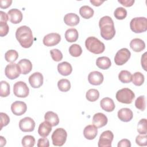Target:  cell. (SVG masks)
Here are the masks:
<instances>
[{
  "label": "cell",
  "instance_id": "836d02e7",
  "mask_svg": "<svg viewBox=\"0 0 147 147\" xmlns=\"http://www.w3.org/2000/svg\"><path fill=\"white\" fill-rule=\"evenodd\" d=\"M18 57V52L14 49L7 51L5 54V59L7 62L13 63Z\"/></svg>",
  "mask_w": 147,
  "mask_h": 147
},
{
  "label": "cell",
  "instance_id": "7dc6e473",
  "mask_svg": "<svg viewBox=\"0 0 147 147\" xmlns=\"http://www.w3.org/2000/svg\"><path fill=\"white\" fill-rule=\"evenodd\" d=\"M12 3L11 0H1L0 7L2 9H6L9 7Z\"/></svg>",
  "mask_w": 147,
  "mask_h": 147
},
{
  "label": "cell",
  "instance_id": "d6a6232c",
  "mask_svg": "<svg viewBox=\"0 0 147 147\" xmlns=\"http://www.w3.org/2000/svg\"><path fill=\"white\" fill-rule=\"evenodd\" d=\"M57 87L60 91L62 92H67L71 88V83L67 79H62L58 81Z\"/></svg>",
  "mask_w": 147,
  "mask_h": 147
},
{
  "label": "cell",
  "instance_id": "7a4b0ae2",
  "mask_svg": "<svg viewBox=\"0 0 147 147\" xmlns=\"http://www.w3.org/2000/svg\"><path fill=\"white\" fill-rule=\"evenodd\" d=\"M16 37L20 45L25 48H30L33 43V36L32 30L26 25L21 26L16 32Z\"/></svg>",
  "mask_w": 147,
  "mask_h": 147
},
{
  "label": "cell",
  "instance_id": "ffe728a7",
  "mask_svg": "<svg viewBox=\"0 0 147 147\" xmlns=\"http://www.w3.org/2000/svg\"><path fill=\"white\" fill-rule=\"evenodd\" d=\"M64 23L70 26L77 25L80 21L79 17L75 13H71L66 14L64 17Z\"/></svg>",
  "mask_w": 147,
  "mask_h": 147
},
{
  "label": "cell",
  "instance_id": "f1b7e54d",
  "mask_svg": "<svg viewBox=\"0 0 147 147\" xmlns=\"http://www.w3.org/2000/svg\"><path fill=\"white\" fill-rule=\"evenodd\" d=\"M94 10L87 5L82 6L79 9V13L80 16L85 19H89L94 15Z\"/></svg>",
  "mask_w": 147,
  "mask_h": 147
},
{
  "label": "cell",
  "instance_id": "f6af8a7d",
  "mask_svg": "<svg viewBox=\"0 0 147 147\" xmlns=\"http://www.w3.org/2000/svg\"><path fill=\"white\" fill-rule=\"evenodd\" d=\"M49 140L44 137L43 138L38 139L37 141V146L38 147H49Z\"/></svg>",
  "mask_w": 147,
  "mask_h": 147
},
{
  "label": "cell",
  "instance_id": "8992f818",
  "mask_svg": "<svg viewBox=\"0 0 147 147\" xmlns=\"http://www.w3.org/2000/svg\"><path fill=\"white\" fill-rule=\"evenodd\" d=\"M67 133L64 129L57 128L52 133L51 138L53 145L57 146H63L67 140Z\"/></svg>",
  "mask_w": 147,
  "mask_h": 147
},
{
  "label": "cell",
  "instance_id": "d6986e66",
  "mask_svg": "<svg viewBox=\"0 0 147 147\" xmlns=\"http://www.w3.org/2000/svg\"><path fill=\"white\" fill-rule=\"evenodd\" d=\"M98 134L97 127L94 125H89L86 126L83 130L84 137L87 140L94 139Z\"/></svg>",
  "mask_w": 147,
  "mask_h": 147
},
{
  "label": "cell",
  "instance_id": "e575fe53",
  "mask_svg": "<svg viewBox=\"0 0 147 147\" xmlns=\"http://www.w3.org/2000/svg\"><path fill=\"white\" fill-rule=\"evenodd\" d=\"M69 53L72 56L79 57L82 53V49L79 45L74 44L69 47Z\"/></svg>",
  "mask_w": 147,
  "mask_h": 147
},
{
  "label": "cell",
  "instance_id": "f35d334b",
  "mask_svg": "<svg viewBox=\"0 0 147 147\" xmlns=\"http://www.w3.org/2000/svg\"><path fill=\"white\" fill-rule=\"evenodd\" d=\"M135 106L137 109L144 111L146 108V102L145 96L141 95L138 96L135 101Z\"/></svg>",
  "mask_w": 147,
  "mask_h": 147
},
{
  "label": "cell",
  "instance_id": "681fc988",
  "mask_svg": "<svg viewBox=\"0 0 147 147\" xmlns=\"http://www.w3.org/2000/svg\"><path fill=\"white\" fill-rule=\"evenodd\" d=\"M0 15H1V18H0V22H7V21L9 20V16L8 14H6L5 12L3 11H0Z\"/></svg>",
  "mask_w": 147,
  "mask_h": 147
},
{
  "label": "cell",
  "instance_id": "bcb514c9",
  "mask_svg": "<svg viewBox=\"0 0 147 147\" xmlns=\"http://www.w3.org/2000/svg\"><path fill=\"white\" fill-rule=\"evenodd\" d=\"M118 147H130V141L127 139H122L119 141L118 144Z\"/></svg>",
  "mask_w": 147,
  "mask_h": 147
},
{
  "label": "cell",
  "instance_id": "2e32d148",
  "mask_svg": "<svg viewBox=\"0 0 147 147\" xmlns=\"http://www.w3.org/2000/svg\"><path fill=\"white\" fill-rule=\"evenodd\" d=\"M107 117L102 113H96L92 117V123L97 128L105 126L107 123Z\"/></svg>",
  "mask_w": 147,
  "mask_h": 147
},
{
  "label": "cell",
  "instance_id": "ac0fdd59",
  "mask_svg": "<svg viewBox=\"0 0 147 147\" xmlns=\"http://www.w3.org/2000/svg\"><path fill=\"white\" fill-rule=\"evenodd\" d=\"M118 118L123 122H129L130 121L133 117V114L132 111L129 108H122L118 111Z\"/></svg>",
  "mask_w": 147,
  "mask_h": 147
},
{
  "label": "cell",
  "instance_id": "d4e9b609",
  "mask_svg": "<svg viewBox=\"0 0 147 147\" xmlns=\"http://www.w3.org/2000/svg\"><path fill=\"white\" fill-rule=\"evenodd\" d=\"M58 72L63 76H68L72 71V67L70 63L67 61H63L57 65Z\"/></svg>",
  "mask_w": 147,
  "mask_h": 147
},
{
  "label": "cell",
  "instance_id": "b9f144b4",
  "mask_svg": "<svg viewBox=\"0 0 147 147\" xmlns=\"http://www.w3.org/2000/svg\"><path fill=\"white\" fill-rule=\"evenodd\" d=\"M136 144L141 146L147 145V136L146 134L138 135L136 138Z\"/></svg>",
  "mask_w": 147,
  "mask_h": 147
},
{
  "label": "cell",
  "instance_id": "30bf717a",
  "mask_svg": "<svg viewBox=\"0 0 147 147\" xmlns=\"http://www.w3.org/2000/svg\"><path fill=\"white\" fill-rule=\"evenodd\" d=\"M114 134L110 130L103 131L100 136L98 145L99 147H111Z\"/></svg>",
  "mask_w": 147,
  "mask_h": 147
},
{
  "label": "cell",
  "instance_id": "6da1fadb",
  "mask_svg": "<svg viewBox=\"0 0 147 147\" xmlns=\"http://www.w3.org/2000/svg\"><path fill=\"white\" fill-rule=\"evenodd\" d=\"M100 35L106 40L112 39L115 34V29L112 18L107 16L102 17L99 21Z\"/></svg>",
  "mask_w": 147,
  "mask_h": 147
},
{
  "label": "cell",
  "instance_id": "cb8c5ba5",
  "mask_svg": "<svg viewBox=\"0 0 147 147\" xmlns=\"http://www.w3.org/2000/svg\"><path fill=\"white\" fill-rule=\"evenodd\" d=\"M52 130V125L47 121L41 122L38 129V133L42 137H47Z\"/></svg>",
  "mask_w": 147,
  "mask_h": 147
},
{
  "label": "cell",
  "instance_id": "4fadbf2b",
  "mask_svg": "<svg viewBox=\"0 0 147 147\" xmlns=\"http://www.w3.org/2000/svg\"><path fill=\"white\" fill-rule=\"evenodd\" d=\"M44 78L40 72H36L29 77V82L32 87L37 88L40 87L43 84Z\"/></svg>",
  "mask_w": 147,
  "mask_h": 147
},
{
  "label": "cell",
  "instance_id": "74e56055",
  "mask_svg": "<svg viewBox=\"0 0 147 147\" xmlns=\"http://www.w3.org/2000/svg\"><path fill=\"white\" fill-rule=\"evenodd\" d=\"M114 15L117 20H123L127 16V11L122 7H118L115 10Z\"/></svg>",
  "mask_w": 147,
  "mask_h": 147
},
{
  "label": "cell",
  "instance_id": "277c9868",
  "mask_svg": "<svg viewBox=\"0 0 147 147\" xmlns=\"http://www.w3.org/2000/svg\"><path fill=\"white\" fill-rule=\"evenodd\" d=\"M131 30L136 33H141L147 30V19L144 17H135L130 22Z\"/></svg>",
  "mask_w": 147,
  "mask_h": 147
},
{
  "label": "cell",
  "instance_id": "603a6c76",
  "mask_svg": "<svg viewBox=\"0 0 147 147\" xmlns=\"http://www.w3.org/2000/svg\"><path fill=\"white\" fill-rule=\"evenodd\" d=\"M130 47L133 51L140 52L145 48V44L142 40L136 38L131 40L130 42Z\"/></svg>",
  "mask_w": 147,
  "mask_h": 147
},
{
  "label": "cell",
  "instance_id": "83f0119b",
  "mask_svg": "<svg viewBox=\"0 0 147 147\" xmlns=\"http://www.w3.org/2000/svg\"><path fill=\"white\" fill-rule=\"evenodd\" d=\"M79 37L78 30L75 28H70L66 30L65 33V38L69 42H75Z\"/></svg>",
  "mask_w": 147,
  "mask_h": 147
},
{
  "label": "cell",
  "instance_id": "7bdbcfd3",
  "mask_svg": "<svg viewBox=\"0 0 147 147\" xmlns=\"http://www.w3.org/2000/svg\"><path fill=\"white\" fill-rule=\"evenodd\" d=\"M1 116V130L2 129L3 126H7L9 122H10V118L5 113L1 112L0 113Z\"/></svg>",
  "mask_w": 147,
  "mask_h": 147
},
{
  "label": "cell",
  "instance_id": "8fae6325",
  "mask_svg": "<svg viewBox=\"0 0 147 147\" xmlns=\"http://www.w3.org/2000/svg\"><path fill=\"white\" fill-rule=\"evenodd\" d=\"M19 127L24 132L32 131L35 127V122L30 117H25L20 121Z\"/></svg>",
  "mask_w": 147,
  "mask_h": 147
},
{
  "label": "cell",
  "instance_id": "ab89813d",
  "mask_svg": "<svg viewBox=\"0 0 147 147\" xmlns=\"http://www.w3.org/2000/svg\"><path fill=\"white\" fill-rule=\"evenodd\" d=\"M137 131L140 134H146V119L145 118L141 119L137 125Z\"/></svg>",
  "mask_w": 147,
  "mask_h": 147
},
{
  "label": "cell",
  "instance_id": "5bb4252c",
  "mask_svg": "<svg viewBox=\"0 0 147 147\" xmlns=\"http://www.w3.org/2000/svg\"><path fill=\"white\" fill-rule=\"evenodd\" d=\"M26 104L22 101H15L11 105V110L16 115H21L24 114L26 111Z\"/></svg>",
  "mask_w": 147,
  "mask_h": 147
},
{
  "label": "cell",
  "instance_id": "5b68a950",
  "mask_svg": "<svg viewBox=\"0 0 147 147\" xmlns=\"http://www.w3.org/2000/svg\"><path fill=\"white\" fill-rule=\"evenodd\" d=\"M115 97L117 100L121 103L130 104L135 97V94L130 89L123 88L117 92Z\"/></svg>",
  "mask_w": 147,
  "mask_h": 147
},
{
  "label": "cell",
  "instance_id": "e0dca14e",
  "mask_svg": "<svg viewBox=\"0 0 147 147\" xmlns=\"http://www.w3.org/2000/svg\"><path fill=\"white\" fill-rule=\"evenodd\" d=\"M10 21L14 24H17L20 23L23 18L22 12L17 9H11L7 12Z\"/></svg>",
  "mask_w": 147,
  "mask_h": 147
},
{
  "label": "cell",
  "instance_id": "ee69618b",
  "mask_svg": "<svg viewBox=\"0 0 147 147\" xmlns=\"http://www.w3.org/2000/svg\"><path fill=\"white\" fill-rule=\"evenodd\" d=\"M9 30V27L6 22H0V36L3 37L7 34Z\"/></svg>",
  "mask_w": 147,
  "mask_h": 147
},
{
  "label": "cell",
  "instance_id": "60d3db41",
  "mask_svg": "<svg viewBox=\"0 0 147 147\" xmlns=\"http://www.w3.org/2000/svg\"><path fill=\"white\" fill-rule=\"evenodd\" d=\"M50 53L52 59L55 61H60L63 59L61 52L57 49H53L50 51Z\"/></svg>",
  "mask_w": 147,
  "mask_h": 147
},
{
  "label": "cell",
  "instance_id": "9a60e30c",
  "mask_svg": "<svg viewBox=\"0 0 147 147\" xmlns=\"http://www.w3.org/2000/svg\"><path fill=\"white\" fill-rule=\"evenodd\" d=\"M104 79L103 74L99 71H92L91 72L88 76V82L94 86L100 85L102 83Z\"/></svg>",
  "mask_w": 147,
  "mask_h": 147
},
{
  "label": "cell",
  "instance_id": "f907efd6",
  "mask_svg": "<svg viewBox=\"0 0 147 147\" xmlns=\"http://www.w3.org/2000/svg\"><path fill=\"white\" fill-rule=\"evenodd\" d=\"M146 53H144V55L141 57V65L142 67L144 68L145 71H146Z\"/></svg>",
  "mask_w": 147,
  "mask_h": 147
},
{
  "label": "cell",
  "instance_id": "8d00e7d4",
  "mask_svg": "<svg viewBox=\"0 0 147 147\" xmlns=\"http://www.w3.org/2000/svg\"><path fill=\"white\" fill-rule=\"evenodd\" d=\"M35 138L33 136L27 135L22 139V145L24 147H33L35 144Z\"/></svg>",
  "mask_w": 147,
  "mask_h": 147
},
{
  "label": "cell",
  "instance_id": "c3c4849f",
  "mask_svg": "<svg viewBox=\"0 0 147 147\" xmlns=\"http://www.w3.org/2000/svg\"><path fill=\"white\" fill-rule=\"evenodd\" d=\"M118 1L125 7L131 6L134 3V0H118Z\"/></svg>",
  "mask_w": 147,
  "mask_h": 147
},
{
  "label": "cell",
  "instance_id": "1f68e13d",
  "mask_svg": "<svg viewBox=\"0 0 147 147\" xmlns=\"http://www.w3.org/2000/svg\"><path fill=\"white\" fill-rule=\"evenodd\" d=\"M144 80L145 78L144 75L140 72H136L132 75L131 81L135 86H141L144 83Z\"/></svg>",
  "mask_w": 147,
  "mask_h": 147
},
{
  "label": "cell",
  "instance_id": "52a82bcc",
  "mask_svg": "<svg viewBox=\"0 0 147 147\" xmlns=\"http://www.w3.org/2000/svg\"><path fill=\"white\" fill-rule=\"evenodd\" d=\"M13 93L19 98H26L29 93V89L26 83L22 81H19L13 86Z\"/></svg>",
  "mask_w": 147,
  "mask_h": 147
},
{
  "label": "cell",
  "instance_id": "484cf974",
  "mask_svg": "<svg viewBox=\"0 0 147 147\" xmlns=\"http://www.w3.org/2000/svg\"><path fill=\"white\" fill-rule=\"evenodd\" d=\"M44 119L45 121L49 122L52 126H57L59 123V118L58 115L57 114L51 111H47L45 114Z\"/></svg>",
  "mask_w": 147,
  "mask_h": 147
},
{
  "label": "cell",
  "instance_id": "3957f363",
  "mask_svg": "<svg viewBox=\"0 0 147 147\" xmlns=\"http://www.w3.org/2000/svg\"><path fill=\"white\" fill-rule=\"evenodd\" d=\"M85 46L88 51L94 54H100L105 49V44L97 38L91 36L85 41Z\"/></svg>",
  "mask_w": 147,
  "mask_h": 147
},
{
  "label": "cell",
  "instance_id": "4dcf8cb0",
  "mask_svg": "<svg viewBox=\"0 0 147 147\" xmlns=\"http://www.w3.org/2000/svg\"><path fill=\"white\" fill-rule=\"evenodd\" d=\"M86 99L90 102H95L99 97V92L98 90L91 88L87 91L86 94Z\"/></svg>",
  "mask_w": 147,
  "mask_h": 147
},
{
  "label": "cell",
  "instance_id": "816d5d0a",
  "mask_svg": "<svg viewBox=\"0 0 147 147\" xmlns=\"http://www.w3.org/2000/svg\"><path fill=\"white\" fill-rule=\"evenodd\" d=\"M104 2L105 1L101 0H90V2L95 6H99Z\"/></svg>",
  "mask_w": 147,
  "mask_h": 147
},
{
  "label": "cell",
  "instance_id": "4316f807",
  "mask_svg": "<svg viewBox=\"0 0 147 147\" xmlns=\"http://www.w3.org/2000/svg\"><path fill=\"white\" fill-rule=\"evenodd\" d=\"M96 64L97 67L100 69H107L110 67L111 63L110 59L108 57L102 56L96 59Z\"/></svg>",
  "mask_w": 147,
  "mask_h": 147
},
{
  "label": "cell",
  "instance_id": "9c48e42d",
  "mask_svg": "<svg viewBox=\"0 0 147 147\" xmlns=\"http://www.w3.org/2000/svg\"><path fill=\"white\" fill-rule=\"evenodd\" d=\"M5 74L6 76L9 79L13 80L17 78L21 74V71L18 64L11 63L7 64L5 69Z\"/></svg>",
  "mask_w": 147,
  "mask_h": 147
},
{
  "label": "cell",
  "instance_id": "44dd1931",
  "mask_svg": "<svg viewBox=\"0 0 147 147\" xmlns=\"http://www.w3.org/2000/svg\"><path fill=\"white\" fill-rule=\"evenodd\" d=\"M20 67L21 74L26 75L29 73L32 69V64L31 61L26 59H23L20 60L18 63Z\"/></svg>",
  "mask_w": 147,
  "mask_h": 147
},
{
  "label": "cell",
  "instance_id": "7402d4cb",
  "mask_svg": "<svg viewBox=\"0 0 147 147\" xmlns=\"http://www.w3.org/2000/svg\"><path fill=\"white\" fill-rule=\"evenodd\" d=\"M100 105L101 108L107 112L113 111L115 107L113 100L109 97L103 98L100 102Z\"/></svg>",
  "mask_w": 147,
  "mask_h": 147
},
{
  "label": "cell",
  "instance_id": "d590c367",
  "mask_svg": "<svg viewBox=\"0 0 147 147\" xmlns=\"http://www.w3.org/2000/svg\"><path fill=\"white\" fill-rule=\"evenodd\" d=\"M10 94V85L4 80L1 82L0 95L1 97H6Z\"/></svg>",
  "mask_w": 147,
  "mask_h": 147
},
{
  "label": "cell",
  "instance_id": "ba28073f",
  "mask_svg": "<svg viewBox=\"0 0 147 147\" xmlns=\"http://www.w3.org/2000/svg\"><path fill=\"white\" fill-rule=\"evenodd\" d=\"M131 56V53L130 51L126 48H123L116 53L114 57L115 63L117 65H122L126 63Z\"/></svg>",
  "mask_w": 147,
  "mask_h": 147
},
{
  "label": "cell",
  "instance_id": "f546056e",
  "mask_svg": "<svg viewBox=\"0 0 147 147\" xmlns=\"http://www.w3.org/2000/svg\"><path fill=\"white\" fill-rule=\"evenodd\" d=\"M132 75L127 70H122L118 74L119 80L123 83H129L131 81Z\"/></svg>",
  "mask_w": 147,
  "mask_h": 147
},
{
  "label": "cell",
  "instance_id": "7c38bea8",
  "mask_svg": "<svg viewBox=\"0 0 147 147\" xmlns=\"http://www.w3.org/2000/svg\"><path fill=\"white\" fill-rule=\"evenodd\" d=\"M61 40V36L57 33H51L44 37L43 44L47 47H52L58 44Z\"/></svg>",
  "mask_w": 147,
  "mask_h": 147
},
{
  "label": "cell",
  "instance_id": "f5cc1de1",
  "mask_svg": "<svg viewBox=\"0 0 147 147\" xmlns=\"http://www.w3.org/2000/svg\"><path fill=\"white\" fill-rule=\"evenodd\" d=\"M0 142H1L0 143L1 146H3L6 145V139L2 136H0Z\"/></svg>",
  "mask_w": 147,
  "mask_h": 147
}]
</instances>
